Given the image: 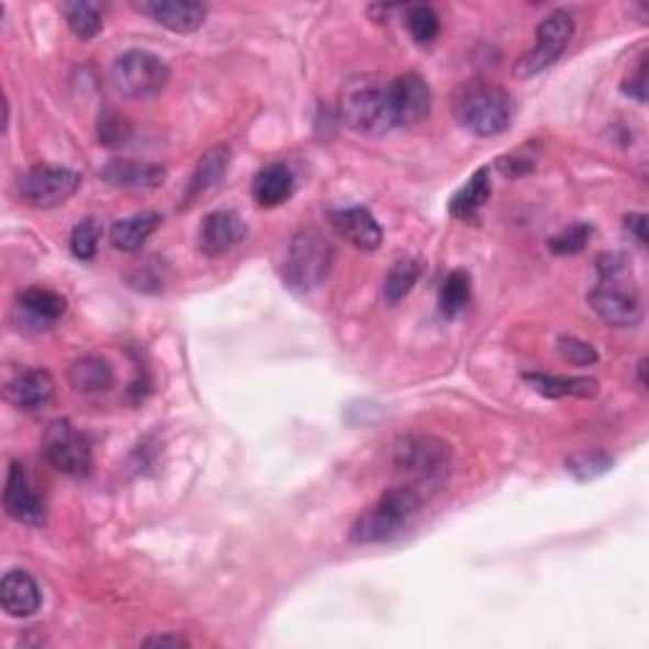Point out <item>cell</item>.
<instances>
[{"instance_id":"cell-18","label":"cell","mask_w":649,"mask_h":649,"mask_svg":"<svg viewBox=\"0 0 649 649\" xmlns=\"http://www.w3.org/2000/svg\"><path fill=\"white\" fill-rule=\"evenodd\" d=\"M54 391L56 383L52 373L44 371V368H31V371H23L5 385V399L15 409L38 411L54 399Z\"/></svg>"},{"instance_id":"cell-25","label":"cell","mask_w":649,"mask_h":649,"mask_svg":"<svg viewBox=\"0 0 649 649\" xmlns=\"http://www.w3.org/2000/svg\"><path fill=\"white\" fill-rule=\"evenodd\" d=\"M19 307L34 320L36 325L48 327L67 312V300L52 290H26L19 298Z\"/></svg>"},{"instance_id":"cell-1","label":"cell","mask_w":649,"mask_h":649,"mask_svg":"<svg viewBox=\"0 0 649 649\" xmlns=\"http://www.w3.org/2000/svg\"><path fill=\"white\" fill-rule=\"evenodd\" d=\"M455 118L465 130L478 137L503 135L513 125V97L507 89L490 81H465L455 92Z\"/></svg>"},{"instance_id":"cell-40","label":"cell","mask_w":649,"mask_h":649,"mask_svg":"<svg viewBox=\"0 0 649 649\" xmlns=\"http://www.w3.org/2000/svg\"><path fill=\"white\" fill-rule=\"evenodd\" d=\"M639 385H642V389L647 391V376H645V371H647V358H642L639 360Z\"/></svg>"},{"instance_id":"cell-6","label":"cell","mask_w":649,"mask_h":649,"mask_svg":"<svg viewBox=\"0 0 649 649\" xmlns=\"http://www.w3.org/2000/svg\"><path fill=\"white\" fill-rule=\"evenodd\" d=\"M451 462V449L447 441L429 434H411V437H401L393 447V467L404 474L411 484L418 488H429V484L439 482L449 472Z\"/></svg>"},{"instance_id":"cell-5","label":"cell","mask_w":649,"mask_h":649,"mask_svg":"<svg viewBox=\"0 0 649 649\" xmlns=\"http://www.w3.org/2000/svg\"><path fill=\"white\" fill-rule=\"evenodd\" d=\"M598 272L602 284L589 292V307L596 312V317L609 327H635L642 323V302L637 292L622 287L624 265L619 257L598 259Z\"/></svg>"},{"instance_id":"cell-31","label":"cell","mask_w":649,"mask_h":649,"mask_svg":"<svg viewBox=\"0 0 649 649\" xmlns=\"http://www.w3.org/2000/svg\"><path fill=\"white\" fill-rule=\"evenodd\" d=\"M409 34H411V38L416 41L418 46H429V44H434V41H437V36H439V31H441V23H439V15H437V11H434V8H429V5H416V8H411V13H409Z\"/></svg>"},{"instance_id":"cell-36","label":"cell","mask_w":649,"mask_h":649,"mask_svg":"<svg viewBox=\"0 0 649 649\" xmlns=\"http://www.w3.org/2000/svg\"><path fill=\"white\" fill-rule=\"evenodd\" d=\"M645 79H647V64L642 61V64H639V69H637V77L624 81L622 92L635 97L637 102H645L647 100V81Z\"/></svg>"},{"instance_id":"cell-15","label":"cell","mask_w":649,"mask_h":649,"mask_svg":"<svg viewBox=\"0 0 649 649\" xmlns=\"http://www.w3.org/2000/svg\"><path fill=\"white\" fill-rule=\"evenodd\" d=\"M228 166H232V147L219 143L205 150L199 163H195V168L191 172V180H188L186 186V193H183V203L180 205H193L195 201H201L203 195H209L211 191H216V188L224 183Z\"/></svg>"},{"instance_id":"cell-3","label":"cell","mask_w":649,"mask_h":649,"mask_svg":"<svg viewBox=\"0 0 649 649\" xmlns=\"http://www.w3.org/2000/svg\"><path fill=\"white\" fill-rule=\"evenodd\" d=\"M389 85L376 74H360L345 81L340 92V114L345 125L360 135L381 137L393 130Z\"/></svg>"},{"instance_id":"cell-16","label":"cell","mask_w":649,"mask_h":649,"mask_svg":"<svg viewBox=\"0 0 649 649\" xmlns=\"http://www.w3.org/2000/svg\"><path fill=\"white\" fill-rule=\"evenodd\" d=\"M104 183L112 188H125V191H155L168 178V170L158 163L139 160H110L100 170Z\"/></svg>"},{"instance_id":"cell-24","label":"cell","mask_w":649,"mask_h":649,"mask_svg":"<svg viewBox=\"0 0 649 649\" xmlns=\"http://www.w3.org/2000/svg\"><path fill=\"white\" fill-rule=\"evenodd\" d=\"M490 199V170L480 168L472 172V178L459 188V191L451 195L449 201V213L455 219L470 221L474 213H478L484 203Z\"/></svg>"},{"instance_id":"cell-21","label":"cell","mask_w":649,"mask_h":649,"mask_svg":"<svg viewBox=\"0 0 649 649\" xmlns=\"http://www.w3.org/2000/svg\"><path fill=\"white\" fill-rule=\"evenodd\" d=\"M160 221H163L160 213H155V211H143V213H135V216L114 221V226L110 232V242L118 251L135 254V251L143 249L147 239H150L155 232H158Z\"/></svg>"},{"instance_id":"cell-28","label":"cell","mask_w":649,"mask_h":649,"mask_svg":"<svg viewBox=\"0 0 649 649\" xmlns=\"http://www.w3.org/2000/svg\"><path fill=\"white\" fill-rule=\"evenodd\" d=\"M64 15H67V23L71 34L81 41H92L94 36L102 34L104 19L100 5L94 3H67L64 5Z\"/></svg>"},{"instance_id":"cell-39","label":"cell","mask_w":649,"mask_h":649,"mask_svg":"<svg viewBox=\"0 0 649 649\" xmlns=\"http://www.w3.org/2000/svg\"><path fill=\"white\" fill-rule=\"evenodd\" d=\"M517 163H521V170H523V172H528V170H533V163H530V160H517ZM513 166H515V163H513L511 158L500 160V168H503V170H507V172H513Z\"/></svg>"},{"instance_id":"cell-35","label":"cell","mask_w":649,"mask_h":649,"mask_svg":"<svg viewBox=\"0 0 649 649\" xmlns=\"http://www.w3.org/2000/svg\"><path fill=\"white\" fill-rule=\"evenodd\" d=\"M558 353H561L563 360H569V363L577 368H589L598 363V350L594 345L581 338H573V335H561V338H558Z\"/></svg>"},{"instance_id":"cell-30","label":"cell","mask_w":649,"mask_h":649,"mask_svg":"<svg viewBox=\"0 0 649 649\" xmlns=\"http://www.w3.org/2000/svg\"><path fill=\"white\" fill-rule=\"evenodd\" d=\"M102 242V224L97 219H81L71 232V254L79 261H92Z\"/></svg>"},{"instance_id":"cell-32","label":"cell","mask_w":649,"mask_h":649,"mask_svg":"<svg viewBox=\"0 0 649 649\" xmlns=\"http://www.w3.org/2000/svg\"><path fill=\"white\" fill-rule=\"evenodd\" d=\"M591 236H594V226L586 224V221H577V224L563 228L561 234H556L553 239H548V249L561 254V257H573V254L586 249Z\"/></svg>"},{"instance_id":"cell-38","label":"cell","mask_w":649,"mask_h":649,"mask_svg":"<svg viewBox=\"0 0 649 649\" xmlns=\"http://www.w3.org/2000/svg\"><path fill=\"white\" fill-rule=\"evenodd\" d=\"M143 645H158V647H188L191 642H188L186 637L180 635H160V637H147L143 639Z\"/></svg>"},{"instance_id":"cell-23","label":"cell","mask_w":649,"mask_h":649,"mask_svg":"<svg viewBox=\"0 0 649 649\" xmlns=\"http://www.w3.org/2000/svg\"><path fill=\"white\" fill-rule=\"evenodd\" d=\"M525 381L530 383V389H536L540 396L546 399H594L598 393V381L594 378H566V376H548V373H525Z\"/></svg>"},{"instance_id":"cell-34","label":"cell","mask_w":649,"mask_h":649,"mask_svg":"<svg viewBox=\"0 0 649 649\" xmlns=\"http://www.w3.org/2000/svg\"><path fill=\"white\" fill-rule=\"evenodd\" d=\"M97 137L107 147H120L133 137V125L118 112H104L100 118V125H97Z\"/></svg>"},{"instance_id":"cell-13","label":"cell","mask_w":649,"mask_h":649,"mask_svg":"<svg viewBox=\"0 0 649 649\" xmlns=\"http://www.w3.org/2000/svg\"><path fill=\"white\" fill-rule=\"evenodd\" d=\"M246 224L236 211H213L203 219L199 232V249L203 257L216 259L234 251L246 239Z\"/></svg>"},{"instance_id":"cell-14","label":"cell","mask_w":649,"mask_h":649,"mask_svg":"<svg viewBox=\"0 0 649 649\" xmlns=\"http://www.w3.org/2000/svg\"><path fill=\"white\" fill-rule=\"evenodd\" d=\"M135 8L172 34H193L209 15V8L193 0H147V3H135Z\"/></svg>"},{"instance_id":"cell-7","label":"cell","mask_w":649,"mask_h":649,"mask_svg":"<svg viewBox=\"0 0 649 649\" xmlns=\"http://www.w3.org/2000/svg\"><path fill=\"white\" fill-rule=\"evenodd\" d=\"M112 85L122 97L137 102L155 100L170 79V69L150 52H127L112 64Z\"/></svg>"},{"instance_id":"cell-8","label":"cell","mask_w":649,"mask_h":649,"mask_svg":"<svg viewBox=\"0 0 649 649\" xmlns=\"http://www.w3.org/2000/svg\"><path fill=\"white\" fill-rule=\"evenodd\" d=\"M573 31H577V23H573V15L569 11L548 13L546 19L538 23L533 52L528 56H523L521 64H517V77H536V74L553 67L563 56L566 48H569Z\"/></svg>"},{"instance_id":"cell-26","label":"cell","mask_w":649,"mask_h":649,"mask_svg":"<svg viewBox=\"0 0 649 649\" xmlns=\"http://www.w3.org/2000/svg\"><path fill=\"white\" fill-rule=\"evenodd\" d=\"M472 298V277L465 269H451V272L441 279L439 287V310L445 317L462 315L465 307L470 305Z\"/></svg>"},{"instance_id":"cell-33","label":"cell","mask_w":649,"mask_h":649,"mask_svg":"<svg viewBox=\"0 0 649 649\" xmlns=\"http://www.w3.org/2000/svg\"><path fill=\"white\" fill-rule=\"evenodd\" d=\"M166 261L160 259H147L145 265H137L133 272H130L127 282L133 290L139 292H160L163 287H166Z\"/></svg>"},{"instance_id":"cell-2","label":"cell","mask_w":649,"mask_h":649,"mask_svg":"<svg viewBox=\"0 0 649 649\" xmlns=\"http://www.w3.org/2000/svg\"><path fill=\"white\" fill-rule=\"evenodd\" d=\"M426 497V490L418 484H396V488L385 490L373 507L358 517L350 528V540L358 546L385 544L396 533L404 530V525L422 511Z\"/></svg>"},{"instance_id":"cell-9","label":"cell","mask_w":649,"mask_h":649,"mask_svg":"<svg viewBox=\"0 0 649 649\" xmlns=\"http://www.w3.org/2000/svg\"><path fill=\"white\" fill-rule=\"evenodd\" d=\"M44 455L54 470L69 478H85L92 470V447L85 434L77 432L67 418L52 422L44 432Z\"/></svg>"},{"instance_id":"cell-22","label":"cell","mask_w":649,"mask_h":649,"mask_svg":"<svg viewBox=\"0 0 649 649\" xmlns=\"http://www.w3.org/2000/svg\"><path fill=\"white\" fill-rule=\"evenodd\" d=\"M69 383L74 391L85 393V396H94V393H104L114 385V371L100 356H81L69 366Z\"/></svg>"},{"instance_id":"cell-11","label":"cell","mask_w":649,"mask_h":649,"mask_svg":"<svg viewBox=\"0 0 649 649\" xmlns=\"http://www.w3.org/2000/svg\"><path fill=\"white\" fill-rule=\"evenodd\" d=\"M389 102L393 127L418 125L432 112V89L418 74H401L389 85Z\"/></svg>"},{"instance_id":"cell-19","label":"cell","mask_w":649,"mask_h":649,"mask_svg":"<svg viewBox=\"0 0 649 649\" xmlns=\"http://www.w3.org/2000/svg\"><path fill=\"white\" fill-rule=\"evenodd\" d=\"M333 224L343 239H348L360 251H376L383 244V228L378 219L363 205L343 209L333 216Z\"/></svg>"},{"instance_id":"cell-4","label":"cell","mask_w":649,"mask_h":649,"mask_svg":"<svg viewBox=\"0 0 649 649\" xmlns=\"http://www.w3.org/2000/svg\"><path fill=\"white\" fill-rule=\"evenodd\" d=\"M335 267L333 244L317 228H302L287 244L282 277L298 292H312L331 277Z\"/></svg>"},{"instance_id":"cell-37","label":"cell","mask_w":649,"mask_h":649,"mask_svg":"<svg viewBox=\"0 0 649 649\" xmlns=\"http://www.w3.org/2000/svg\"><path fill=\"white\" fill-rule=\"evenodd\" d=\"M624 226H627V232H631L637 236L639 244H647V216L645 213H629V216H624Z\"/></svg>"},{"instance_id":"cell-27","label":"cell","mask_w":649,"mask_h":649,"mask_svg":"<svg viewBox=\"0 0 649 649\" xmlns=\"http://www.w3.org/2000/svg\"><path fill=\"white\" fill-rule=\"evenodd\" d=\"M418 275H422V267H418L416 259H399L393 261L389 275L383 279V298L389 305H399L406 294L414 290L418 282Z\"/></svg>"},{"instance_id":"cell-17","label":"cell","mask_w":649,"mask_h":649,"mask_svg":"<svg viewBox=\"0 0 649 649\" xmlns=\"http://www.w3.org/2000/svg\"><path fill=\"white\" fill-rule=\"evenodd\" d=\"M41 586L38 581L26 571H8L3 581H0V604L8 616H34L41 609Z\"/></svg>"},{"instance_id":"cell-10","label":"cell","mask_w":649,"mask_h":649,"mask_svg":"<svg viewBox=\"0 0 649 649\" xmlns=\"http://www.w3.org/2000/svg\"><path fill=\"white\" fill-rule=\"evenodd\" d=\"M81 188V176L71 168L36 166L19 180V195L31 209H56Z\"/></svg>"},{"instance_id":"cell-20","label":"cell","mask_w":649,"mask_h":649,"mask_svg":"<svg viewBox=\"0 0 649 649\" xmlns=\"http://www.w3.org/2000/svg\"><path fill=\"white\" fill-rule=\"evenodd\" d=\"M294 193V176L284 163L265 166L251 180V195L261 209H277Z\"/></svg>"},{"instance_id":"cell-29","label":"cell","mask_w":649,"mask_h":649,"mask_svg":"<svg viewBox=\"0 0 649 649\" xmlns=\"http://www.w3.org/2000/svg\"><path fill=\"white\" fill-rule=\"evenodd\" d=\"M566 470H569L579 482H591L602 478L612 470V457L606 451H577L566 459Z\"/></svg>"},{"instance_id":"cell-12","label":"cell","mask_w":649,"mask_h":649,"mask_svg":"<svg viewBox=\"0 0 649 649\" xmlns=\"http://www.w3.org/2000/svg\"><path fill=\"white\" fill-rule=\"evenodd\" d=\"M3 507L11 521L29 525V528H41L46 523V511L41 497L31 490L26 470L23 465L13 462L8 467V480H5V490H3Z\"/></svg>"}]
</instances>
